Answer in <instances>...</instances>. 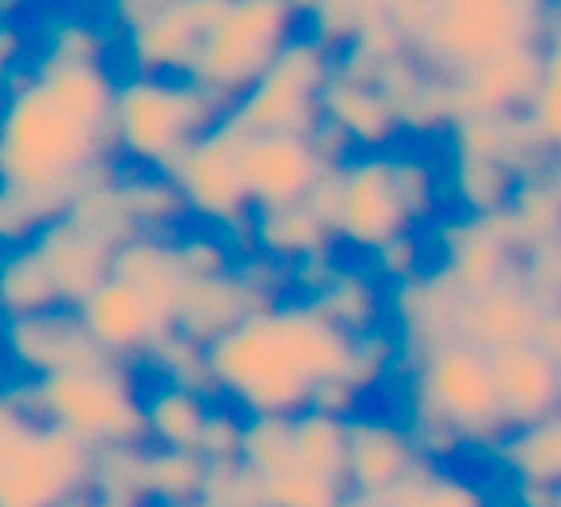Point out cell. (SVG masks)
Instances as JSON below:
<instances>
[{
	"label": "cell",
	"instance_id": "obj_1",
	"mask_svg": "<svg viewBox=\"0 0 561 507\" xmlns=\"http://www.w3.org/2000/svg\"><path fill=\"white\" fill-rule=\"evenodd\" d=\"M115 84L96 58H58L0 111V184L61 214L100 184L115 138Z\"/></svg>",
	"mask_w": 561,
	"mask_h": 507
},
{
	"label": "cell",
	"instance_id": "obj_2",
	"mask_svg": "<svg viewBox=\"0 0 561 507\" xmlns=\"http://www.w3.org/2000/svg\"><path fill=\"white\" fill-rule=\"evenodd\" d=\"M355 362L359 336L318 302L264 306L207 344L215 390L249 416H298L333 385L359 393Z\"/></svg>",
	"mask_w": 561,
	"mask_h": 507
},
{
	"label": "cell",
	"instance_id": "obj_3",
	"mask_svg": "<svg viewBox=\"0 0 561 507\" xmlns=\"http://www.w3.org/2000/svg\"><path fill=\"white\" fill-rule=\"evenodd\" d=\"M333 184L336 241L367 260L413 241L416 226L447 199V172L405 146L344 157Z\"/></svg>",
	"mask_w": 561,
	"mask_h": 507
},
{
	"label": "cell",
	"instance_id": "obj_4",
	"mask_svg": "<svg viewBox=\"0 0 561 507\" xmlns=\"http://www.w3.org/2000/svg\"><path fill=\"white\" fill-rule=\"evenodd\" d=\"M96 450L58 427L35 390L0 393V507H66L92 493Z\"/></svg>",
	"mask_w": 561,
	"mask_h": 507
},
{
	"label": "cell",
	"instance_id": "obj_5",
	"mask_svg": "<svg viewBox=\"0 0 561 507\" xmlns=\"http://www.w3.org/2000/svg\"><path fill=\"white\" fill-rule=\"evenodd\" d=\"M561 0H436L409 35V50L428 73H458L527 46H547Z\"/></svg>",
	"mask_w": 561,
	"mask_h": 507
},
{
	"label": "cell",
	"instance_id": "obj_6",
	"mask_svg": "<svg viewBox=\"0 0 561 507\" xmlns=\"http://www.w3.org/2000/svg\"><path fill=\"white\" fill-rule=\"evenodd\" d=\"M298 23L302 12L295 0H229L203 46L192 81L229 111L302 35Z\"/></svg>",
	"mask_w": 561,
	"mask_h": 507
},
{
	"label": "cell",
	"instance_id": "obj_7",
	"mask_svg": "<svg viewBox=\"0 0 561 507\" xmlns=\"http://www.w3.org/2000/svg\"><path fill=\"white\" fill-rule=\"evenodd\" d=\"M222 115H229V111L207 89H199L192 77L141 73L115 92L118 146L134 161L161 164L164 172Z\"/></svg>",
	"mask_w": 561,
	"mask_h": 507
},
{
	"label": "cell",
	"instance_id": "obj_8",
	"mask_svg": "<svg viewBox=\"0 0 561 507\" xmlns=\"http://www.w3.org/2000/svg\"><path fill=\"white\" fill-rule=\"evenodd\" d=\"M35 401L54 424L96 454L112 447H141L149 439L146 405L115 362L38 378Z\"/></svg>",
	"mask_w": 561,
	"mask_h": 507
},
{
	"label": "cell",
	"instance_id": "obj_9",
	"mask_svg": "<svg viewBox=\"0 0 561 507\" xmlns=\"http://www.w3.org/2000/svg\"><path fill=\"white\" fill-rule=\"evenodd\" d=\"M336 77L333 46L318 35H298L283 58L256 81V89L229 107L249 134H313L325 123V89Z\"/></svg>",
	"mask_w": 561,
	"mask_h": 507
},
{
	"label": "cell",
	"instance_id": "obj_10",
	"mask_svg": "<svg viewBox=\"0 0 561 507\" xmlns=\"http://www.w3.org/2000/svg\"><path fill=\"white\" fill-rule=\"evenodd\" d=\"M421 397L428 405L432 424H439L450 435L493 442L508 435L489 352L458 336L428 352L421 367Z\"/></svg>",
	"mask_w": 561,
	"mask_h": 507
},
{
	"label": "cell",
	"instance_id": "obj_11",
	"mask_svg": "<svg viewBox=\"0 0 561 507\" xmlns=\"http://www.w3.org/2000/svg\"><path fill=\"white\" fill-rule=\"evenodd\" d=\"M244 141L249 130L233 115H222L176 157L169 180L195 214L210 221H237L252 210V195L244 184Z\"/></svg>",
	"mask_w": 561,
	"mask_h": 507
},
{
	"label": "cell",
	"instance_id": "obj_12",
	"mask_svg": "<svg viewBox=\"0 0 561 507\" xmlns=\"http://www.w3.org/2000/svg\"><path fill=\"white\" fill-rule=\"evenodd\" d=\"M325 149L306 134H249L244 141V184L252 195V210H279L306 203L329 169Z\"/></svg>",
	"mask_w": 561,
	"mask_h": 507
},
{
	"label": "cell",
	"instance_id": "obj_13",
	"mask_svg": "<svg viewBox=\"0 0 561 507\" xmlns=\"http://www.w3.org/2000/svg\"><path fill=\"white\" fill-rule=\"evenodd\" d=\"M325 130L344 146V153H375L393 149L405 138V118L386 84L359 69L336 66V77L325 89Z\"/></svg>",
	"mask_w": 561,
	"mask_h": 507
},
{
	"label": "cell",
	"instance_id": "obj_14",
	"mask_svg": "<svg viewBox=\"0 0 561 507\" xmlns=\"http://www.w3.org/2000/svg\"><path fill=\"white\" fill-rule=\"evenodd\" d=\"M226 4L229 0H176L130 23V54L141 73L192 77Z\"/></svg>",
	"mask_w": 561,
	"mask_h": 507
},
{
	"label": "cell",
	"instance_id": "obj_15",
	"mask_svg": "<svg viewBox=\"0 0 561 507\" xmlns=\"http://www.w3.org/2000/svg\"><path fill=\"white\" fill-rule=\"evenodd\" d=\"M81 321L96 336V344L107 355L138 352V347H157L164 336L176 332V316L169 313L157 298H149L141 287L107 275L81 306H77Z\"/></svg>",
	"mask_w": 561,
	"mask_h": 507
},
{
	"label": "cell",
	"instance_id": "obj_16",
	"mask_svg": "<svg viewBox=\"0 0 561 507\" xmlns=\"http://www.w3.org/2000/svg\"><path fill=\"white\" fill-rule=\"evenodd\" d=\"M421 442L386 416H347V488L352 496H390L421 470Z\"/></svg>",
	"mask_w": 561,
	"mask_h": 507
},
{
	"label": "cell",
	"instance_id": "obj_17",
	"mask_svg": "<svg viewBox=\"0 0 561 507\" xmlns=\"http://www.w3.org/2000/svg\"><path fill=\"white\" fill-rule=\"evenodd\" d=\"M8 347L38 378L112 362V355L96 344V336L81 321V313L66 306L31 316H12V324H8Z\"/></svg>",
	"mask_w": 561,
	"mask_h": 507
},
{
	"label": "cell",
	"instance_id": "obj_18",
	"mask_svg": "<svg viewBox=\"0 0 561 507\" xmlns=\"http://www.w3.org/2000/svg\"><path fill=\"white\" fill-rule=\"evenodd\" d=\"M550 46V43H547ZM547 46H527L481 66L466 69L450 81V103L458 115H527L542 81Z\"/></svg>",
	"mask_w": 561,
	"mask_h": 507
},
{
	"label": "cell",
	"instance_id": "obj_19",
	"mask_svg": "<svg viewBox=\"0 0 561 507\" xmlns=\"http://www.w3.org/2000/svg\"><path fill=\"white\" fill-rule=\"evenodd\" d=\"M542 321V302L524 283L504 279L501 287L455 302V336L481 352H504V347L535 344Z\"/></svg>",
	"mask_w": 561,
	"mask_h": 507
},
{
	"label": "cell",
	"instance_id": "obj_20",
	"mask_svg": "<svg viewBox=\"0 0 561 507\" xmlns=\"http://www.w3.org/2000/svg\"><path fill=\"white\" fill-rule=\"evenodd\" d=\"M35 252L43 256L46 272L54 275L61 290V302L66 306H81L100 283L112 275L115 264V244L104 241L100 233H92L84 221H77L73 214L50 221L43 233L35 237Z\"/></svg>",
	"mask_w": 561,
	"mask_h": 507
},
{
	"label": "cell",
	"instance_id": "obj_21",
	"mask_svg": "<svg viewBox=\"0 0 561 507\" xmlns=\"http://www.w3.org/2000/svg\"><path fill=\"white\" fill-rule=\"evenodd\" d=\"M489 362H493L508 431L531 427L561 412V362L550 359L539 344L504 347V352L489 355Z\"/></svg>",
	"mask_w": 561,
	"mask_h": 507
},
{
	"label": "cell",
	"instance_id": "obj_22",
	"mask_svg": "<svg viewBox=\"0 0 561 507\" xmlns=\"http://www.w3.org/2000/svg\"><path fill=\"white\" fill-rule=\"evenodd\" d=\"M267 302L249 287L244 279L233 275H199L187 283V295L176 313V332H184L195 344H215L222 332L241 324L249 313L264 309Z\"/></svg>",
	"mask_w": 561,
	"mask_h": 507
},
{
	"label": "cell",
	"instance_id": "obj_23",
	"mask_svg": "<svg viewBox=\"0 0 561 507\" xmlns=\"http://www.w3.org/2000/svg\"><path fill=\"white\" fill-rule=\"evenodd\" d=\"M112 275L134 283V287H141L149 298H157V302L169 309L172 316L180 313V302H184V295H187V283L195 279V275L187 272L180 249H169V244H157V241H138V237L126 241L123 249L115 252Z\"/></svg>",
	"mask_w": 561,
	"mask_h": 507
},
{
	"label": "cell",
	"instance_id": "obj_24",
	"mask_svg": "<svg viewBox=\"0 0 561 507\" xmlns=\"http://www.w3.org/2000/svg\"><path fill=\"white\" fill-rule=\"evenodd\" d=\"M508 267V241L496 229H489L485 221H466L462 237L450 244L447 256V279L458 290V298L501 287L504 279H512Z\"/></svg>",
	"mask_w": 561,
	"mask_h": 507
},
{
	"label": "cell",
	"instance_id": "obj_25",
	"mask_svg": "<svg viewBox=\"0 0 561 507\" xmlns=\"http://www.w3.org/2000/svg\"><path fill=\"white\" fill-rule=\"evenodd\" d=\"M496 454L527 488L561 493V412L508 431L496 442Z\"/></svg>",
	"mask_w": 561,
	"mask_h": 507
},
{
	"label": "cell",
	"instance_id": "obj_26",
	"mask_svg": "<svg viewBox=\"0 0 561 507\" xmlns=\"http://www.w3.org/2000/svg\"><path fill=\"white\" fill-rule=\"evenodd\" d=\"M295 427V465L347 488V416L329 408H306L290 416ZM352 493V488H347Z\"/></svg>",
	"mask_w": 561,
	"mask_h": 507
},
{
	"label": "cell",
	"instance_id": "obj_27",
	"mask_svg": "<svg viewBox=\"0 0 561 507\" xmlns=\"http://www.w3.org/2000/svg\"><path fill=\"white\" fill-rule=\"evenodd\" d=\"M256 241L279 260H313L336 237L333 226L310 203H295V206H279V210H260Z\"/></svg>",
	"mask_w": 561,
	"mask_h": 507
},
{
	"label": "cell",
	"instance_id": "obj_28",
	"mask_svg": "<svg viewBox=\"0 0 561 507\" xmlns=\"http://www.w3.org/2000/svg\"><path fill=\"white\" fill-rule=\"evenodd\" d=\"M344 507H489L485 493L470 477L450 470H432L421 465L413 477L390 496H352Z\"/></svg>",
	"mask_w": 561,
	"mask_h": 507
},
{
	"label": "cell",
	"instance_id": "obj_29",
	"mask_svg": "<svg viewBox=\"0 0 561 507\" xmlns=\"http://www.w3.org/2000/svg\"><path fill=\"white\" fill-rule=\"evenodd\" d=\"M210 462L199 450H146V488L157 507H184L199 504L207 488Z\"/></svg>",
	"mask_w": 561,
	"mask_h": 507
},
{
	"label": "cell",
	"instance_id": "obj_30",
	"mask_svg": "<svg viewBox=\"0 0 561 507\" xmlns=\"http://www.w3.org/2000/svg\"><path fill=\"white\" fill-rule=\"evenodd\" d=\"M207 416L210 408L203 401V393L184 390V385H164L161 393H153L146 401L149 439H157L161 447L172 450H199Z\"/></svg>",
	"mask_w": 561,
	"mask_h": 507
},
{
	"label": "cell",
	"instance_id": "obj_31",
	"mask_svg": "<svg viewBox=\"0 0 561 507\" xmlns=\"http://www.w3.org/2000/svg\"><path fill=\"white\" fill-rule=\"evenodd\" d=\"M0 306L12 316H31L66 306L54 275L46 272L43 256L35 252V244H23L20 252H12L0 264Z\"/></svg>",
	"mask_w": 561,
	"mask_h": 507
},
{
	"label": "cell",
	"instance_id": "obj_32",
	"mask_svg": "<svg viewBox=\"0 0 561 507\" xmlns=\"http://www.w3.org/2000/svg\"><path fill=\"white\" fill-rule=\"evenodd\" d=\"M318 306L333 316L336 324H344L352 336H367V332H378V313H382V302H378V290L367 275H333L329 287L321 290Z\"/></svg>",
	"mask_w": 561,
	"mask_h": 507
},
{
	"label": "cell",
	"instance_id": "obj_33",
	"mask_svg": "<svg viewBox=\"0 0 561 507\" xmlns=\"http://www.w3.org/2000/svg\"><path fill=\"white\" fill-rule=\"evenodd\" d=\"M352 500L344 485L306 473L298 465L260 477V507H344Z\"/></svg>",
	"mask_w": 561,
	"mask_h": 507
},
{
	"label": "cell",
	"instance_id": "obj_34",
	"mask_svg": "<svg viewBox=\"0 0 561 507\" xmlns=\"http://www.w3.org/2000/svg\"><path fill=\"white\" fill-rule=\"evenodd\" d=\"M241 462L249 465L256 477L290 470V465H295V427H290V416H249L244 419Z\"/></svg>",
	"mask_w": 561,
	"mask_h": 507
},
{
	"label": "cell",
	"instance_id": "obj_35",
	"mask_svg": "<svg viewBox=\"0 0 561 507\" xmlns=\"http://www.w3.org/2000/svg\"><path fill=\"white\" fill-rule=\"evenodd\" d=\"M302 20L313 23L310 35H318L325 46H352L359 31L367 27L378 12L375 0H295Z\"/></svg>",
	"mask_w": 561,
	"mask_h": 507
},
{
	"label": "cell",
	"instance_id": "obj_36",
	"mask_svg": "<svg viewBox=\"0 0 561 507\" xmlns=\"http://www.w3.org/2000/svg\"><path fill=\"white\" fill-rule=\"evenodd\" d=\"M527 126L535 141L550 153H561V38H550L547 61H542V81L527 107Z\"/></svg>",
	"mask_w": 561,
	"mask_h": 507
},
{
	"label": "cell",
	"instance_id": "obj_37",
	"mask_svg": "<svg viewBox=\"0 0 561 507\" xmlns=\"http://www.w3.org/2000/svg\"><path fill=\"white\" fill-rule=\"evenodd\" d=\"M244 442V419H237L233 412H215L210 408L207 427H203L199 454L207 462H237Z\"/></svg>",
	"mask_w": 561,
	"mask_h": 507
},
{
	"label": "cell",
	"instance_id": "obj_38",
	"mask_svg": "<svg viewBox=\"0 0 561 507\" xmlns=\"http://www.w3.org/2000/svg\"><path fill=\"white\" fill-rule=\"evenodd\" d=\"M126 199H130L134 214H138V221H153V218H172V214H180V206L184 203V195L176 192V184L172 180H146V184H130L123 187Z\"/></svg>",
	"mask_w": 561,
	"mask_h": 507
},
{
	"label": "cell",
	"instance_id": "obj_39",
	"mask_svg": "<svg viewBox=\"0 0 561 507\" xmlns=\"http://www.w3.org/2000/svg\"><path fill=\"white\" fill-rule=\"evenodd\" d=\"M180 256H184L187 272L199 279V275H226V252L215 241H187L180 244Z\"/></svg>",
	"mask_w": 561,
	"mask_h": 507
},
{
	"label": "cell",
	"instance_id": "obj_40",
	"mask_svg": "<svg viewBox=\"0 0 561 507\" xmlns=\"http://www.w3.org/2000/svg\"><path fill=\"white\" fill-rule=\"evenodd\" d=\"M378 12L386 15V20L393 23V27L401 31V38L409 43V35H413V27L424 20V12H428L436 0H375Z\"/></svg>",
	"mask_w": 561,
	"mask_h": 507
},
{
	"label": "cell",
	"instance_id": "obj_41",
	"mask_svg": "<svg viewBox=\"0 0 561 507\" xmlns=\"http://www.w3.org/2000/svg\"><path fill=\"white\" fill-rule=\"evenodd\" d=\"M535 344H539L550 359L561 362V302L542 306V321H539V332H535Z\"/></svg>",
	"mask_w": 561,
	"mask_h": 507
},
{
	"label": "cell",
	"instance_id": "obj_42",
	"mask_svg": "<svg viewBox=\"0 0 561 507\" xmlns=\"http://www.w3.org/2000/svg\"><path fill=\"white\" fill-rule=\"evenodd\" d=\"M169 4H176V0H115L118 15H123L126 23H138L141 15H153V12H161V8H169Z\"/></svg>",
	"mask_w": 561,
	"mask_h": 507
},
{
	"label": "cell",
	"instance_id": "obj_43",
	"mask_svg": "<svg viewBox=\"0 0 561 507\" xmlns=\"http://www.w3.org/2000/svg\"><path fill=\"white\" fill-rule=\"evenodd\" d=\"M20 58V31L15 27H0V77L12 61Z\"/></svg>",
	"mask_w": 561,
	"mask_h": 507
},
{
	"label": "cell",
	"instance_id": "obj_44",
	"mask_svg": "<svg viewBox=\"0 0 561 507\" xmlns=\"http://www.w3.org/2000/svg\"><path fill=\"white\" fill-rule=\"evenodd\" d=\"M66 507H104V504H100L96 496L89 493V496H81V500H73V504H66Z\"/></svg>",
	"mask_w": 561,
	"mask_h": 507
},
{
	"label": "cell",
	"instance_id": "obj_45",
	"mask_svg": "<svg viewBox=\"0 0 561 507\" xmlns=\"http://www.w3.org/2000/svg\"><path fill=\"white\" fill-rule=\"evenodd\" d=\"M20 4H31V0H0V8H20Z\"/></svg>",
	"mask_w": 561,
	"mask_h": 507
},
{
	"label": "cell",
	"instance_id": "obj_46",
	"mask_svg": "<svg viewBox=\"0 0 561 507\" xmlns=\"http://www.w3.org/2000/svg\"><path fill=\"white\" fill-rule=\"evenodd\" d=\"M554 38H561V8H558V27H554Z\"/></svg>",
	"mask_w": 561,
	"mask_h": 507
},
{
	"label": "cell",
	"instance_id": "obj_47",
	"mask_svg": "<svg viewBox=\"0 0 561 507\" xmlns=\"http://www.w3.org/2000/svg\"><path fill=\"white\" fill-rule=\"evenodd\" d=\"M184 507H210V504H203V500H199V504H184Z\"/></svg>",
	"mask_w": 561,
	"mask_h": 507
}]
</instances>
